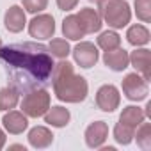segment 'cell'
Segmentation results:
<instances>
[{
  "instance_id": "obj_22",
  "label": "cell",
  "mask_w": 151,
  "mask_h": 151,
  "mask_svg": "<svg viewBox=\"0 0 151 151\" xmlns=\"http://www.w3.org/2000/svg\"><path fill=\"white\" fill-rule=\"evenodd\" d=\"M133 133H135V128H132V126H128V124H124L121 121L114 126V139L119 144H124V146L130 144L133 140Z\"/></svg>"
},
{
  "instance_id": "obj_19",
  "label": "cell",
  "mask_w": 151,
  "mask_h": 151,
  "mask_svg": "<svg viewBox=\"0 0 151 151\" xmlns=\"http://www.w3.org/2000/svg\"><path fill=\"white\" fill-rule=\"evenodd\" d=\"M126 39L133 46H144L149 43V30L144 25H132L126 32Z\"/></svg>"
},
{
  "instance_id": "obj_30",
  "label": "cell",
  "mask_w": 151,
  "mask_h": 151,
  "mask_svg": "<svg viewBox=\"0 0 151 151\" xmlns=\"http://www.w3.org/2000/svg\"><path fill=\"white\" fill-rule=\"evenodd\" d=\"M89 2H98V0H89Z\"/></svg>"
},
{
  "instance_id": "obj_18",
  "label": "cell",
  "mask_w": 151,
  "mask_h": 151,
  "mask_svg": "<svg viewBox=\"0 0 151 151\" xmlns=\"http://www.w3.org/2000/svg\"><path fill=\"white\" fill-rule=\"evenodd\" d=\"M144 119H146L144 110L139 109V107H133V105L126 107V109L121 112V116H119V121L124 123V124H128V126H132V128H137Z\"/></svg>"
},
{
  "instance_id": "obj_31",
  "label": "cell",
  "mask_w": 151,
  "mask_h": 151,
  "mask_svg": "<svg viewBox=\"0 0 151 151\" xmlns=\"http://www.w3.org/2000/svg\"><path fill=\"white\" fill-rule=\"evenodd\" d=\"M0 46H2V39H0Z\"/></svg>"
},
{
  "instance_id": "obj_21",
  "label": "cell",
  "mask_w": 151,
  "mask_h": 151,
  "mask_svg": "<svg viewBox=\"0 0 151 151\" xmlns=\"http://www.w3.org/2000/svg\"><path fill=\"white\" fill-rule=\"evenodd\" d=\"M119 45H121V37H119V34L114 32V30L101 32L100 37H98V46H100L103 52H109V50L119 48Z\"/></svg>"
},
{
  "instance_id": "obj_6",
  "label": "cell",
  "mask_w": 151,
  "mask_h": 151,
  "mask_svg": "<svg viewBox=\"0 0 151 151\" xmlns=\"http://www.w3.org/2000/svg\"><path fill=\"white\" fill-rule=\"evenodd\" d=\"M29 32L36 39H50L55 32V20L50 14H37L29 23Z\"/></svg>"
},
{
  "instance_id": "obj_14",
  "label": "cell",
  "mask_w": 151,
  "mask_h": 151,
  "mask_svg": "<svg viewBox=\"0 0 151 151\" xmlns=\"http://www.w3.org/2000/svg\"><path fill=\"white\" fill-rule=\"evenodd\" d=\"M4 23H6V29L9 32H22L23 27L27 25V18H25V11L20 7V6H11L4 16Z\"/></svg>"
},
{
  "instance_id": "obj_3",
  "label": "cell",
  "mask_w": 151,
  "mask_h": 151,
  "mask_svg": "<svg viewBox=\"0 0 151 151\" xmlns=\"http://www.w3.org/2000/svg\"><path fill=\"white\" fill-rule=\"evenodd\" d=\"M101 20L112 29H123L132 20V11L126 0H98Z\"/></svg>"
},
{
  "instance_id": "obj_15",
  "label": "cell",
  "mask_w": 151,
  "mask_h": 151,
  "mask_svg": "<svg viewBox=\"0 0 151 151\" xmlns=\"http://www.w3.org/2000/svg\"><path fill=\"white\" fill-rule=\"evenodd\" d=\"M29 142L32 147H37V149L48 147L53 142V133L46 126H36L29 132Z\"/></svg>"
},
{
  "instance_id": "obj_2",
  "label": "cell",
  "mask_w": 151,
  "mask_h": 151,
  "mask_svg": "<svg viewBox=\"0 0 151 151\" xmlns=\"http://www.w3.org/2000/svg\"><path fill=\"white\" fill-rule=\"evenodd\" d=\"M52 84H53V93L60 101L80 103L87 98L89 86L86 78L75 73L73 64L68 60H60L59 64L53 66Z\"/></svg>"
},
{
  "instance_id": "obj_29",
  "label": "cell",
  "mask_w": 151,
  "mask_h": 151,
  "mask_svg": "<svg viewBox=\"0 0 151 151\" xmlns=\"http://www.w3.org/2000/svg\"><path fill=\"white\" fill-rule=\"evenodd\" d=\"M11 149H23V151H25V147H23V146H20V144H14V146H11Z\"/></svg>"
},
{
  "instance_id": "obj_23",
  "label": "cell",
  "mask_w": 151,
  "mask_h": 151,
  "mask_svg": "<svg viewBox=\"0 0 151 151\" xmlns=\"http://www.w3.org/2000/svg\"><path fill=\"white\" fill-rule=\"evenodd\" d=\"M133 137H137V144L142 149H151V124L149 123H140L137 126V133H133Z\"/></svg>"
},
{
  "instance_id": "obj_16",
  "label": "cell",
  "mask_w": 151,
  "mask_h": 151,
  "mask_svg": "<svg viewBox=\"0 0 151 151\" xmlns=\"http://www.w3.org/2000/svg\"><path fill=\"white\" fill-rule=\"evenodd\" d=\"M69 110L64 107H52L45 112V123H48L50 126L55 128H62L69 123Z\"/></svg>"
},
{
  "instance_id": "obj_12",
  "label": "cell",
  "mask_w": 151,
  "mask_h": 151,
  "mask_svg": "<svg viewBox=\"0 0 151 151\" xmlns=\"http://www.w3.org/2000/svg\"><path fill=\"white\" fill-rule=\"evenodd\" d=\"M103 62L112 71H123L130 64V55L123 48H114V50H109L103 53Z\"/></svg>"
},
{
  "instance_id": "obj_25",
  "label": "cell",
  "mask_w": 151,
  "mask_h": 151,
  "mask_svg": "<svg viewBox=\"0 0 151 151\" xmlns=\"http://www.w3.org/2000/svg\"><path fill=\"white\" fill-rule=\"evenodd\" d=\"M135 13L140 22L149 23L151 22V0H135Z\"/></svg>"
},
{
  "instance_id": "obj_20",
  "label": "cell",
  "mask_w": 151,
  "mask_h": 151,
  "mask_svg": "<svg viewBox=\"0 0 151 151\" xmlns=\"http://www.w3.org/2000/svg\"><path fill=\"white\" fill-rule=\"evenodd\" d=\"M20 101V93L11 86L0 89V110H11L18 105Z\"/></svg>"
},
{
  "instance_id": "obj_10",
  "label": "cell",
  "mask_w": 151,
  "mask_h": 151,
  "mask_svg": "<svg viewBox=\"0 0 151 151\" xmlns=\"http://www.w3.org/2000/svg\"><path fill=\"white\" fill-rule=\"evenodd\" d=\"M109 137V126L103 121H94L86 130V144L89 147H101Z\"/></svg>"
},
{
  "instance_id": "obj_9",
  "label": "cell",
  "mask_w": 151,
  "mask_h": 151,
  "mask_svg": "<svg viewBox=\"0 0 151 151\" xmlns=\"http://www.w3.org/2000/svg\"><path fill=\"white\" fill-rule=\"evenodd\" d=\"M77 20H78V23H80L84 34H94V32H98V30L101 29V25H103V20H101L100 13H98L96 9H93V7H84V9H80L78 14H77Z\"/></svg>"
},
{
  "instance_id": "obj_8",
  "label": "cell",
  "mask_w": 151,
  "mask_h": 151,
  "mask_svg": "<svg viewBox=\"0 0 151 151\" xmlns=\"http://www.w3.org/2000/svg\"><path fill=\"white\" fill-rule=\"evenodd\" d=\"M119 101H121V96H119V91L116 86L112 84H107V86H101L96 93V105L100 110L103 112H114L117 107H119Z\"/></svg>"
},
{
  "instance_id": "obj_17",
  "label": "cell",
  "mask_w": 151,
  "mask_h": 151,
  "mask_svg": "<svg viewBox=\"0 0 151 151\" xmlns=\"http://www.w3.org/2000/svg\"><path fill=\"white\" fill-rule=\"evenodd\" d=\"M62 34H64V37L73 39V41H78V39H82L86 36L82 27H80V23H78V20H77V14H69V16L64 18V22H62Z\"/></svg>"
},
{
  "instance_id": "obj_27",
  "label": "cell",
  "mask_w": 151,
  "mask_h": 151,
  "mask_svg": "<svg viewBox=\"0 0 151 151\" xmlns=\"http://www.w3.org/2000/svg\"><path fill=\"white\" fill-rule=\"evenodd\" d=\"M57 6L62 11H71L78 6V0H57Z\"/></svg>"
},
{
  "instance_id": "obj_1",
  "label": "cell",
  "mask_w": 151,
  "mask_h": 151,
  "mask_svg": "<svg viewBox=\"0 0 151 151\" xmlns=\"http://www.w3.org/2000/svg\"><path fill=\"white\" fill-rule=\"evenodd\" d=\"M0 62L11 86L18 93H30L43 89L52 82L53 75V55L48 46L34 41L14 43L0 46Z\"/></svg>"
},
{
  "instance_id": "obj_5",
  "label": "cell",
  "mask_w": 151,
  "mask_h": 151,
  "mask_svg": "<svg viewBox=\"0 0 151 151\" xmlns=\"http://www.w3.org/2000/svg\"><path fill=\"white\" fill-rule=\"evenodd\" d=\"M123 93L130 101H140L147 96V80H144L139 73H128L123 78Z\"/></svg>"
},
{
  "instance_id": "obj_24",
  "label": "cell",
  "mask_w": 151,
  "mask_h": 151,
  "mask_svg": "<svg viewBox=\"0 0 151 151\" xmlns=\"http://www.w3.org/2000/svg\"><path fill=\"white\" fill-rule=\"evenodd\" d=\"M50 53L57 59H66L69 53H71V48H69V43L66 39H52L50 46H48Z\"/></svg>"
},
{
  "instance_id": "obj_13",
  "label": "cell",
  "mask_w": 151,
  "mask_h": 151,
  "mask_svg": "<svg viewBox=\"0 0 151 151\" xmlns=\"http://www.w3.org/2000/svg\"><path fill=\"white\" fill-rule=\"evenodd\" d=\"M2 123H4V128L13 133V135H20L27 130L29 126V121H27V116L23 112H18V110H9L4 117H2Z\"/></svg>"
},
{
  "instance_id": "obj_11",
  "label": "cell",
  "mask_w": 151,
  "mask_h": 151,
  "mask_svg": "<svg viewBox=\"0 0 151 151\" xmlns=\"http://www.w3.org/2000/svg\"><path fill=\"white\" fill-rule=\"evenodd\" d=\"M130 62H132V66L137 69V73L142 75L144 80H149V78H151V52H149L147 48L135 50V52L130 55Z\"/></svg>"
},
{
  "instance_id": "obj_4",
  "label": "cell",
  "mask_w": 151,
  "mask_h": 151,
  "mask_svg": "<svg viewBox=\"0 0 151 151\" xmlns=\"http://www.w3.org/2000/svg\"><path fill=\"white\" fill-rule=\"evenodd\" d=\"M50 109V94L45 89H36L25 94L22 101V110L27 117H41Z\"/></svg>"
},
{
  "instance_id": "obj_7",
  "label": "cell",
  "mask_w": 151,
  "mask_h": 151,
  "mask_svg": "<svg viewBox=\"0 0 151 151\" xmlns=\"http://www.w3.org/2000/svg\"><path fill=\"white\" fill-rule=\"evenodd\" d=\"M73 57H75V62H77L80 68L89 69V68H93L98 62L100 53H98V48L93 43L82 41V43H78L77 46L73 48Z\"/></svg>"
},
{
  "instance_id": "obj_26",
  "label": "cell",
  "mask_w": 151,
  "mask_h": 151,
  "mask_svg": "<svg viewBox=\"0 0 151 151\" xmlns=\"http://www.w3.org/2000/svg\"><path fill=\"white\" fill-rule=\"evenodd\" d=\"M22 2H23L25 11H29V13H32V14L41 13V11L46 9V6H48V0H22Z\"/></svg>"
},
{
  "instance_id": "obj_28",
  "label": "cell",
  "mask_w": 151,
  "mask_h": 151,
  "mask_svg": "<svg viewBox=\"0 0 151 151\" xmlns=\"http://www.w3.org/2000/svg\"><path fill=\"white\" fill-rule=\"evenodd\" d=\"M4 144H6V133H4L2 128H0V149L4 147Z\"/></svg>"
}]
</instances>
